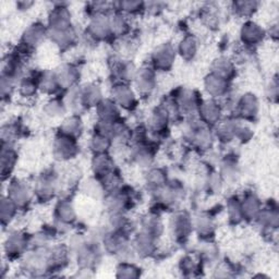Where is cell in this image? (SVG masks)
Returning <instances> with one entry per match:
<instances>
[{
  "label": "cell",
  "mask_w": 279,
  "mask_h": 279,
  "mask_svg": "<svg viewBox=\"0 0 279 279\" xmlns=\"http://www.w3.org/2000/svg\"><path fill=\"white\" fill-rule=\"evenodd\" d=\"M8 197L18 206H22L25 202L29 201V191L22 182H12L8 187Z\"/></svg>",
  "instance_id": "cell-1"
},
{
  "label": "cell",
  "mask_w": 279,
  "mask_h": 279,
  "mask_svg": "<svg viewBox=\"0 0 279 279\" xmlns=\"http://www.w3.org/2000/svg\"><path fill=\"white\" fill-rule=\"evenodd\" d=\"M16 162V154L11 148L3 146V153H2V172L3 176L6 174H9L10 170L15 167Z\"/></svg>",
  "instance_id": "cell-2"
},
{
  "label": "cell",
  "mask_w": 279,
  "mask_h": 279,
  "mask_svg": "<svg viewBox=\"0 0 279 279\" xmlns=\"http://www.w3.org/2000/svg\"><path fill=\"white\" fill-rule=\"evenodd\" d=\"M127 92V88H122V94L126 93ZM124 96H125V94H124ZM121 104H124L122 106H125L126 107V97H124V100L121 101Z\"/></svg>",
  "instance_id": "cell-3"
}]
</instances>
